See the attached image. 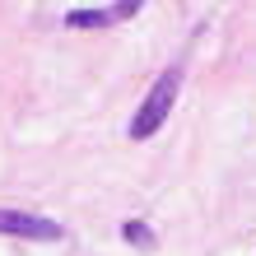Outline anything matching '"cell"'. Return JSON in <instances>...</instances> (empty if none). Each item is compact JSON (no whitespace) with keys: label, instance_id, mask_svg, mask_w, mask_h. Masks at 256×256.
<instances>
[{"label":"cell","instance_id":"obj_1","mask_svg":"<svg viewBox=\"0 0 256 256\" xmlns=\"http://www.w3.org/2000/svg\"><path fill=\"white\" fill-rule=\"evenodd\" d=\"M177 94H182V66H168V70L154 80V88L144 94V102L135 108V116H130V140H149V135L168 122Z\"/></svg>","mask_w":256,"mask_h":256},{"label":"cell","instance_id":"obj_2","mask_svg":"<svg viewBox=\"0 0 256 256\" xmlns=\"http://www.w3.org/2000/svg\"><path fill=\"white\" fill-rule=\"evenodd\" d=\"M0 233L28 238V242H61L66 228L47 214H24V210H0Z\"/></svg>","mask_w":256,"mask_h":256},{"label":"cell","instance_id":"obj_3","mask_svg":"<svg viewBox=\"0 0 256 256\" xmlns=\"http://www.w3.org/2000/svg\"><path fill=\"white\" fill-rule=\"evenodd\" d=\"M130 14H140L135 0H122V5H112V10H70L66 14V28H112V24L130 19Z\"/></svg>","mask_w":256,"mask_h":256},{"label":"cell","instance_id":"obj_4","mask_svg":"<svg viewBox=\"0 0 256 256\" xmlns=\"http://www.w3.org/2000/svg\"><path fill=\"white\" fill-rule=\"evenodd\" d=\"M122 238H126V242L130 247H154V228H149V224H140V219H126V228H122Z\"/></svg>","mask_w":256,"mask_h":256}]
</instances>
